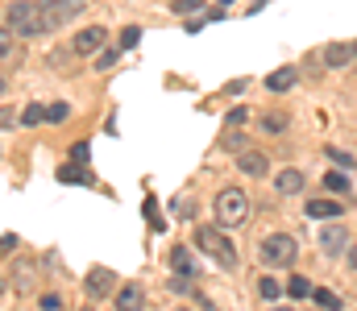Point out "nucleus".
<instances>
[{
	"instance_id": "obj_3",
	"label": "nucleus",
	"mask_w": 357,
	"mask_h": 311,
	"mask_svg": "<svg viewBox=\"0 0 357 311\" xmlns=\"http://www.w3.org/2000/svg\"><path fill=\"white\" fill-rule=\"evenodd\" d=\"M195 249H199V253H208L212 262H220L225 270H233V266H237V245H233L220 228H195Z\"/></svg>"
},
{
	"instance_id": "obj_24",
	"label": "nucleus",
	"mask_w": 357,
	"mask_h": 311,
	"mask_svg": "<svg viewBox=\"0 0 357 311\" xmlns=\"http://www.w3.org/2000/svg\"><path fill=\"white\" fill-rule=\"evenodd\" d=\"M312 299H316L320 308H341V299H337L333 291H324V287H320V291H312Z\"/></svg>"
},
{
	"instance_id": "obj_27",
	"label": "nucleus",
	"mask_w": 357,
	"mask_h": 311,
	"mask_svg": "<svg viewBox=\"0 0 357 311\" xmlns=\"http://www.w3.org/2000/svg\"><path fill=\"white\" fill-rule=\"evenodd\" d=\"M8 54H13V29L4 25L0 29V58H8Z\"/></svg>"
},
{
	"instance_id": "obj_13",
	"label": "nucleus",
	"mask_w": 357,
	"mask_h": 311,
	"mask_svg": "<svg viewBox=\"0 0 357 311\" xmlns=\"http://www.w3.org/2000/svg\"><path fill=\"white\" fill-rule=\"evenodd\" d=\"M266 88L270 92H291L295 88V67H278L274 75H266Z\"/></svg>"
},
{
	"instance_id": "obj_4",
	"label": "nucleus",
	"mask_w": 357,
	"mask_h": 311,
	"mask_svg": "<svg viewBox=\"0 0 357 311\" xmlns=\"http://www.w3.org/2000/svg\"><path fill=\"white\" fill-rule=\"evenodd\" d=\"M258 253H262L266 266H291L295 253H299V241L291 232H270V237H262V249Z\"/></svg>"
},
{
	"instance_id": "obj_30",
	"label": "nucleus",
	"mask_w": 357,
	"mask_h": 311,
	"mask_svg": "<svg viewBox=\"0 0 357 311\" xmlns=\"http://www.w3.org/2000/svg\"><path fill=\"white\" fill-rule=\"evenodd\" d=\"M241 141H245L241 133H237V137H233V133H225V150H241Z\"/></svg>"
},
{
	"instance_id": "obj_5",
	"label": "nucleus",
	"mask_w": 357,
	"mask_h": 311,
	"mask_svg": "<svg viewBox=\"0 0 357 311\" xmlns=\"http://www.w3.org/2000/svg\"><path fill=\"white\" fill-rule=\"evenodd\" d=\"M320 249H324L328 257H345V253H349V228L328 224V228L320 232Z\"/></svg>"
},
{
	"instance_id": "obj_25",
	"label": "nucleus",
	"mask_w": 357,
	"mask_h": 311,
	"mask_svg": "<svg viewBox=\"0 0 357 311\" xmlns=\"http://www.w3.org/2000/svg\"><path fill=\"white\" fill-rule=\"evenodd\" d=\"M112 63H116V50H96V71H104Z\"/></svg>"
},
{
	"instance_id": "obj_6",
	"label": "nucleus",
	"mask_w": 357,
	"mask_h": 311,
	"mask_svg": "<svg viewBox=\"0 0 357 311\" xmlns=\"http://www.w3.org/2000/svg\"><path fill=\"white\" fill-rule=\"evenodd\" d=\"M104 42H108L104 25H88V29H79V33L71 38V50H75V54H96V50H104Z\"/></svg>"
},
{
	"instance_id": "obj_8",
	"label": "nucleus",
	"mask_w": 357,
	"mask_h": 311,
	"mask_svg": "<svg viewBox=\"0 0 357 311\" xmlns=\"http://www.w3.org/2000/svg\"><path fill=\"white\" fill-rule=\"evenodd\" d=\"M84 287H88L91 299H100V295H108V291L116 287V274H112V270H100V266H96L88 278H84Z\"/></svg>"
},
{
	"instance_id": "obj_15",
	"label": "nucleus",
	"mask_w": 357,
	"mask_h": 311,
	"mask_svg": "<svg viewBox=\"0 0 357 311\" xmlns=\"http://www.w3.org/2000/svg\"><path fill=\"white\" fill-rule=\"evenodd\" d=\"M287 125H291L287 112H266L262 116V133H287Z\"/></svg>"
},
{
	"instance_id": "obj_11",
	"label": "nucleus",
	"mask_w": 357,
	"mask_h": 311,
	"mask_svg": "<svg viewBox=\"0 0 357 311\" xmlns=\"http://www.w3.org/2000/svg\"><path fill=\"white\" fill-rule=\"evenodd\" d=\"M142 299H146V291L137 287V282H125L121 291H116V308H125V311H133V308H142Z\"/></svg>"
},
{
	"instance_id": "obj_7",
	"label": "nucleus",
	"mask_w": 357,
	"mask_h": 311,
	"mask_svg": "<svg viewBox=\"0 0 357 311\" xmlns=\"http://www.w3.org/2000/svg\"><path fill=\"white\" fill-rule=\"evenodd\" d=\"M303 183H307V175H303L299 166H287V170H278V175H274L278 196H299V191H303Z\"/></svg>"
},
{
	"instance_id": "obj_17",
	"label": "nucleus",
	"mask_w": 357,
	"mask_h": 311,
	"mask_svg": "<svg viewBox=\"0 0 357 311\" xmlns=\"http://www.w3.org/2000/svg\"><path fill=\"white\" fill-rule=\"evenodd\" d=\"M258 295H262V299H266V303H274V299H278V295H282V287H278V278H274V274H266V278H262V282H258Z\"/></svg>"
},
{
	"instance_id": "obj_18",
	"label": "nucleus",
	"mask_w": 357,
	"mask_h": 311,
	"mask_svg": "<svg viewBox=\"0 0 357 311\" xmlns=\"http://www.w3.org/2000/svg\"><path fill=\"white\" fill-rule=\"evenodd\" d=\"M312 291H316V287H312L307 278H291V282H287V295H291V299H307Z\"/></svg>"
},
{
	"instance_id": "obj_10",
	"label": "nucleus",
	"mask_w": 357,
	"mask_h": 311,
	"mask_svg": "<svg viewBox=\"0 0 357 311\" xmlns=\"http://www.w3.org/2000/svg\"><path fill=\"white\" fill-rule=\"evenodd\" d=\"M237 166H241L245 175H254V179L270 175V162L262 158V154H254V150H241V154H237Z\"/></svg>"
},
{
	"instance_id": "obj_9",
	"label": "nucleus",
	"mask_w": 357,
	"mask_h": 311,
	"mask_svg": "<svg viewBox=\"0 0 357 311\" xmlns=\"http://www.w3.org/2000/svg\"><path fill=\"white\" fill-rule=\"evenodd\" d=\"M357 54H354V46H349V42H328V46H324V63H328V67H333V71H337V67H345V63H354Z\"/></svg>"
},
{
	"instance_id": "obj_33",
	"label": "nucleus",
	"mask_w": 357,
	"mask_h": 311,
	"mask_svg": "<svg viewBox=\"0 0 357 311\" xmlns=\"http://www.w3.org/2000/svg\"><path fill=\"white\" fill-rule=\"evenodd\" d=\"M354 54H357V42H354Z\"/></svg>"
},
{
	"instance_id": "obj_28",
	"label": "nucleus",
	"mask_w": 357,
	"mask_h": 311,
	"mask_svg": "<svg viewBox=\"0 0 357 311\" xmlns=\"http://www.w3.org/2000/svg\"><path fill=\"white\" fill-rule=\"evenodd\" d=\"M91 158V145L88 141H79V145H75V162H79V166H84V162H88Z\"/></svg>"
},
{
	"instance_id": "obj_19",
	"label": "nucleus",
	"mask_w": 357,
	"mask_h": 311,
	"mask_svg": "<svg viewBox=\"0 0 357 311\" xmlns=\"http://www.w3.org/2000/svg\"><path fill=\"white\" fill-rule=\"evenodd\" d=\"M324 183H328V191H333V196H345V191H349V175H337V170H333Z\"/></svg>"
},
{
	"instance_id": "obj_23",
	"label": "nucleus",
	"mask_w": 357,
	"mask_h": 311,
	"mask_svg": "<svg viewBox=\"0 0 357 311\" xmlns=\"http://www.w3.org/2000/svg\"><path fill=\"white\" fill-rule=\"evenodd\" d=\"M59 179H63V183H88V175H84L79 166H63V170H59Z\"/></svg>"
},
{
	"instance_id": "obj_20",
	"label": "nucleus",
	"mask_w": 357,
	"mask_h": 311,
	"mask_svg": "<svg viewBox=\"0 0 357 311\" xmlns=\"http://www.w3.org/2000/svg\"><path fill=\"white\" fill-rule=\"evenodd\" d=\"M195 8H204V0H171V13H178V17H191Z\"/></svg>"
},
{
	"instance_id": "obj_16",
	"label": "nucleus",
	"mask_w": 357,
	"mask_h": 311,
	"mask_svg": "<svg viewBox=\"0 0 357 311\" xmlns=\"http://www.w3.org/2000/svg\"><path fill=\"white\" fill-rule=\"evenodd\" d=\"M67 116H71V104H67V100H54V104H46V120H50V125H63Z\"/></svg>"
},
{
	"instance_id": "obj_26",
	"label": "nucleus",
	"mask_w": 357,
	"mask_h": 311,
	"mask_svg": "<svg viewBox=\"0 0 357 311\" xmlns=\"http://www.w3.org/2000/svg\"><path fill=\"white\" fill-rule=\"evenodd\" d=\"M328 158H333L337 166H354V154H345V150H337V145H328Z\"/></svg>"
},
{
	"instance_id": "obj_22",
	"label": "nucleus",
	"mask_w": 357,
	"mask_h": 311,
	"mask_svg": "<svg viewBox=\"0 0 357 311\" xmlns=\"http://www.w3.org/2000/svg\"><path fill=\"white\" fill-rule=\"evenodd\" d=\"M21 120H25V125H42V120H46V108H42V104H29V108L21 112Z\"/></svg>"
},
{
	"instance_id": "obj_2",
	"label": "nucleus",
	"mask_w": 357,
	"mask_h": 311,
	"mask_svg": "<svg viewBox=\"0 0 357 311\" xmlns=\"http://www.w3.org/2000/svg\"><path fill=\"white\" fill-rule=\"evenodd\" d=\"M8 29L17 38H38L50 29V17H46V4H33V0H17L8 8Z\"/></svg>"
},
{
	"instance_id": "obj_21",
	"label": "nucleus",
	"mask_w": 357,
	"mask_h": 311,
	"mask_svg": "<svg viewBox=\"0 0 357 311\" xmlns=\"http://www.w3.org/2000/svg\"><path fill=\"white\" fill-rule=\"evenodd\" d=\"M142 42V29L137 25H129V29H121V50H133Z\"/></svg>"
},
{
	"instance_id": "obj_29",
	"label": "nucleus",
	"mask_w": 357,
	"mask_h": 311,
	"mask_svg": "<svg viewBox=\"0 0 357 311\" xmlns=\"http://www.w3.org/2000/svg\"><path fill=\"white\" fill-rule=\"evenodd\" d=\"M38 303H42V308H46V311H59V308H63V299H59V295H42Z\"/></svg>"
},
{
	"instance_id": "obj_32",
	"label": "nucleus",
	"mask_w": 357,
	"mask_h": 311,
	"mask_svg": "<svg viewBox=\"0 0 357 311\" xmlns=\"http://www.w3.org/2000/svg\"><path fill=\"white\" fill-rule=\"evenodd\" d=\"M0 96H4V79H0Z\"/></svg>"
},
{
	"instance_id": "obj_1",
	"label": "nucleus",
	"mask_w": 357,
	"mask_h": 311,
	"mask_svg": "<svg viewBox=\"0 0 357 311\" xmlns=\"http://www.w3.org/2000/svg\"><path fill=\"white\" fill-rule=\"evenodd\" d=\"M212 216H216L220 228H241V224L250 220V196H245L241 187H225V191H216V200H212Z\"/></svg>"
},
{
	"instance_id": "obj_12",
	"label": "nucleus",
	"mask_w": 357,
	"mask_h": 311,
	"mask_svg": "<svg viewBox=\"0 0 357 311\" xmlns=\"http://www.w3.org/2000/svg\"><path fill=\"white\" fill-rule=\"evenodd\" d=\"M303 212H307L312 220H333V216H341L345 207L337 204V200H312V204L303 207Z\"/></svg>"
},
{
	"instance_id": "obj_31",
	"label": "nucleus",
	"mask_w": 357,
	"mask_h": 311,
	"mask_svg": "<svg viewBox=\"0 0 357 311\" xmlns=\"http://www.w3.org/2000/svg\"><path fill=\"white\" fill-rule=\"evenodd\" d=\"M8 125H13V112H8V108H0V129H8Z\"/></svg>"
},
{
	"instance_id": "obj_34",
	"label": "nucleus",
	"mask_w": 357,
	"mask_h": 311,
	"mask_svg": "<svg viewBox=\"0 0 357 311\" xmlns=\"http://www.w3.org/2000/svg\"><path fill=\"white\" fill-rule=\"evenodd\" d=\"M220 4H229V0H220Z\"/></svg>"
},
{
	"instance_id": "obj_14",
	"label": "nucleus",
	"mask_w": 357,
	"mask_h": 311,
	"mask_svg": "<svg viewBox=\"0 0 357 311\" xmlns=\"http://www.w3.org/2000/svg\"><path fill=\"white\" fill-rule=\"evenodd\" d=\"M171 266H175V274H187V278L195 274V262H191V253H187L183 245H178V249H171Z\"/></svg>"
}]
</instances>
